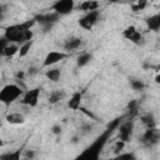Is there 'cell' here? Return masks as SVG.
Returning <instances> with one entry per match:
<instances>
[{"mask_svg": "<svg viewBox=\"0 0 160 160\" xmlns=\"http://www.w3.org/2000/svg\"><path fill=\"white\" fill-rule=\"evenodd\" d=\"M39 96H40V88H34L22 94L20 102L29 108H35L39 102Z\"/></svg>", "mask_w": 160, "mask_h": 160, "instance_id": "8992f818", "label": "cell"}, {"mask_svg": "<svg viewBox=\"0 0 160 160\" xmlns=\"http://www.w3.org/2000/svg\"><path fill=\"white\" fill-rule=\"evenodd\" d=\"M2 146H4V140L0 138V148H2Z\"/></svg>", "mask_w": 160, "mask_h": 160, "instance_id": "74e56055", "label": "cell"}, {"mask_svg": "<svg viewBox=\"0 0 160 160\" xmlns=\"http://www.w3.org/2000/svg\"><path fill=\"white\" fill-rule=\"evenodd\" d=\"M141 141L146 145V146H152L155 144L159 142V131L158 128H151V129H146V131L144 132Z\"/></svg>", "mask_w": 160, "mask_h": 160, "instance_id": "ba28073f", "label": "cell"}, {"mask_svg": "<svg viewBox=\"0 0 160 160\" xmlns=\"http://www.w3.org/2000/svg\"><path fill=\"white\" fill-rule=\"evenodd\" d=\"M19 52V45L18 44H8L2 50V56L5 58H12Z\"/></svg>", "mask_w": 160, "mask_h": 160, "instance_id": "ac0fdd59", "label": "cell"}, {"mask_svg": "<svg viewBox=\"0 0 160 160\" xmlns=\"http://www.w3.org/2000/svg\"><path fill=\"white\" fill-rule=\"evenodd\" d=\"M36 24L34 19L31 20H28L25 22H21V24H15V25H10L5 29V32H4V39L10 42V44H22V36H24V32L26 30H31L32 25Z\"/></svg>", "mask_w": 160, "mask_h": 160, "instance_id": "6da1fadb", "label": "cell"}, {"mask_svg": "<svg viewBox=\"0 0 160 160\" xmlns=\"http://www.w3.org/2000/svg\"><path fill=\"white\" fill-rule=\"evenodd\" d=\"M68 56H69V55H68L66 52H62V51H50V52H48V55L45 56L42 65H44V66L55 65V64H58L59 61L64 60V59L68 58Z\"/></svg>", "mask_w": 160, "mask_h": 160, "instance_id": "52a82bcc", "label": "cell"}, {"mask_svg": "<svg viewBox=\"0 0 160 160\" xmlns=\"http://www.w3.org/2000/svg\"><path fill=\"white\" fill-rule=\"evenodd\" d=\"M81 100H82V94H81L80 91L74 92V94L71 95L70 100L68 101L69 109H71V110H78V109L80 108V105H81Z\"/></svg>", "mask_w": 160, "mask_h": 160, "instance_id": "4fadbf2b", "label": "cell"}, {"mask_svg": "<svg viewBox=\"0 0 160 160\" xmlns=\"http://www.w3.org/2000/svg\"><path fill=\"white\" fill-rule=\"evenodd\" d=\"M8 44H9V42H8L4 38H1V39H0V58L2 56V50H4V48H5Z\"/></svg>", "mask_w": 160, "mask_h": 160, "instance_id": "1f68e13d", "label": "cell"}, {"mask_svg": "<svg viewBox=\"0 0 160 160\" xmlns=\"http://www.w3.org/2000/svg\"><path fill=\"white\" fill-rule=\"evenodd\" d=\"M99 18H100V10H92L85 12V15L79 19V25L84 30H91L94 25L99 21Z\"/></svg>", "mask_w": 160, "mask_h": 160, "instance_id": "277c9868", "label": "cell"}, {"mask_svg": "<svg viewBox=\"0 0 160 160\" xmlns=\"http://www.w3.org/2000/svg\"><path fill=\"white\" fill-rule=\"evenodd\" d=\"M146 1H138L135 5H132L131 6V9H132V11H139V10H144L145 9V6H146Z\"/></svg>", "mask_w": 160, "mask_h": 160, "instance_id": "f1b7e54d", "label": "cell"}, {"mask_svg": "<svg viewBox=\"0 0 160 160\" xmlns=\"http://www.w3.org/2000/svg\"><path fill=\"white\" fill-rule=\"evenodd\" d=\"M31 46H32V41H28V42L21 44V45L19 46V52H18L19 58H24V56H26V55L29 54Z\"/></svg>", "mask_w": 160, "mask_h": 160, "instance_id": "44dd1931", "label": "cell"}, {"mask_svg": "<svg viewBox=\"0 0 160 160\" xmlns=\"http://www.w3.org/2000/svg\"><path fill=\"white\" fill-rule=\"evenodd\" d=\"M45 76L48 80H50L52 82H58L61 78V70L59 68H50L49 70H46Z\"/></svg>", "mask_w": 160, "mask_h": 160, "instance_id": "e0dca14e", "label": "cell"}, {"mask_svg": "<svg viewBox=\"0 0 160 160\" xmlns=\"http://www.w3.org/2000/svg\"><path fill=\"white\" fill-rule=\"evenodd\" d=\"M91 60H92V54H90V52H82V54H80V55L76 58V65H78L79 68H84V66H86Z\"/></svg>", "mask_w": 160, "mask_h": 160, "instance_id": "d6986e66", "label": "cell"}, {"mask_svg": "<svg viewBox=\"0 0 160 160\" xmlns=\"http://www.w3.org/2000/svg\"><path fill=\"white\" fill-rule=\"evenodd\" d=\"M82 44V39L81 38H78V36H71V38H68L64 44H62V49L66 51V52H70V51H74L76 49H79Z\"/></svg>", "mask_w": 160, "mask_h": 160, "instance_id": "30bf717a", "label": "cell"}, {"mask_svg": "<svg viewBox=\"0 0 160 160\" xmlns=\"http://www.w3.org/2000/svg\"><path fill=\"white\" fill-rule=\"evenodd\" d=\"M79 141H80V138H79L78 135H74V136L71 138V140H70V142H71V144H74V145H75V144H78Z\"/></svg>", "mask_w": 160, "mask_h": 160, "instance_id": "836d02e7", "label": "cell"}, {"mask_svg": "<svg viewBox=\"0 0 160 160\" xmlns=\"http://www.w3.org/2000/svg\"><path fill=\"white\" fill-rule=\"evenodd\" d=\"M141 122L148 128V129H151V128H156V121H155V118H154V115L152 114H145V115H142L141 118Z\"/></svg>", "mask_w": 160, "mask_h": 160, "instance_id": "ffe728a7", "label": "cell"}, {"mask_svg": "<svg viewBox=\"0 0 160 160\" xmlns=\"http://www.w3.org/2000/svg\"><path fill=\"white\" fill-rule=\"evenodd\" d=\"M132 130H134V124L132 121H126L124 122L120 128H119V140L124 141L125 144L128 141H130L131 135H132Z\"/></svg>", "mask_w": 160, "mask_h": 160, "instance_id": "9c48e42d", "label": "cell"}, {"mask_svg": "<svg viewBox=\"0 0 160 160\" xmlns=\"http://www.w3.org/2000/svg\"><path fill=\"white\" fill-rule=\"evenodd\" d=\"M24 76H25V72H24V71H21V70H20V71H18V72H16V78H18V79L22 80V79H24Z\"/></svg>", "mask_w": 160, "mask_h": 160, "instance_id": "d590c367", "label": "cell"}, {"mask_svg": "<svg viewBox=\"0 0 160 160\" xmlns=\"http://www.w3.org/2000/svg\"><path fill=\"white\" fill-rule=\"evenodd\" d=\"M91 131H92V126H91L90 124L82 125V128H81V132H82V134H89V132H91Z\"/></svg>", "mask_w": 160, "mask_h": 160, "instance_id": "4dcf8cb0", "label": "cell"}, {"mask_svg": "<svg viewBox=\"0 0 160 160\" xmlns=\"http://www.w3.org/2000/svg\"><path fill=\"white\" fill-rule=\"evenodd\" d=\"M64 98H65V91L64 90H54V91L50 92V95L48 98V101H49V104L55 105V104L60 102L61 100H64Z\"/></svg>", "mask_w": 160, "mask_h": 160, "instance_id": "2e32d148", "label": "cell"}, {"mask_svg": "<svg viewBox=\"0 0 160 160\" xmlns=\"http://www.w3.org/2000/svg\"><path fill=\"white\" fill-rule=\"evenodd\" d=\"M5 6H2V5H0V21H2L4 20V18H5Z\"/></svg>", "mask_w": 160, "mask_h": 160, "instance_id": "d6a6232c", "label": "cell"}, {"mask_svg": "<svg viewBox=\"0 0 160 160\" xmlns=\"http://www.w3.org/2000/svg\"><path fill=\"white\" fill-rule=\"evenodd\" d=\"M5 120L10 125H21L25 122V116L21 112H10L5 116Z\"/></svg>", "mask_w": 160, "mask_h": 160, "instance_id": "8fae6325", "label": "cell"}, {"mask_svg": "<svg viewBox=\"0 0 160 160\" xmlns=\"http://www.w3.org/2000/svg\"><path fill=\"white\" fill-rule=\"evenodd\" d=\"M24 91L18 84H8L0 90V102L5 105H10L20 96H22Z\"/></svg>", "mask_w": 160, "mask_h": 160, "instance_id": "7a4b0ae2", "label": "cell"}, {"mask_svg": "<svg viewBox=\"0 0 160 160\" xmlns=\"http://www.w3.org/2000/svg\"><path fill=\"white\" fill-rule=\"evenodd\" d=\"M136 30H138V29H136L134 25H130V26H128V28H125V29L122 30V36H124L125 39H128V40H129V38H130V36H131Z\"/></svg>", "mask_w": 160, "mask_h": 160, "instance_id": "4316f807", "label": "cell"}, {"mask_svg": "<svg viewBox=\"0 0 160 160\" xmlns=\"http://www.w3.org/2000/svg\"><path fill=\"white\" fill-rule=\"evenodd\" d=\"M51 132H52L54 135H61V132H62L61 125H60V124H54V125L51 126Z\"/></svg>", "mask_w": 160, "mask_h": 160, "instance_id": "f546056e", "label": "cell"}, {"mask_svg": "<svg viewBox=\"0 0 160 160\" xmlns=\"http://www.w3.org/2000/svg\"><path fill=\"white\" fill-rule=\"evenodd\" d=\"M145 22H146V26L149 30L155 31V32L159 31V29H160V14H154V15L146 18Z\"/></svg>", "mask_w": 160, "mask_h": 160, "instance_id": "7c38bea8", "label": "cell"}, {"mask_svg": "<svg viewBox=\"0 0 160 160\" xmlns=\"http://www.w3.org/2000/svg\"><path fill=\"white\" fill-rule=\"evenodd\" d=\"M21 156H22V150L16 149V150L6 151V152L1 154L0 160H21Z\"/></svg>", "mask_w": 160, "mask_h": 160, "instance_id": "9a60e30c", "label": "cell"}, {"mask_svg": "<svg viewBox=\"0 0 160 160\" xmlns=\"http://www.w3.org/2000/svg\"><path fill=\"white\" fill-rule=\"evenodd\" d=\"M99 6H100V2L92 1V0H86V1H82L79 4V9L85 11V12H89L92 10H99Z\"/></svg>", "mask_w": 160, "mask_h": 160, "instance_id": "5bb4252c", "label": "cell"}, {"mask_svg": "<svg viewBox=\"0 0 160 160\" xmlns=\"http://www.w3.org/2000/svg\"><path fill=\"white\" fill-rule=\"evenodd\" d=\"M110 160H138V158L134 152H120Z\"/></svg>", "mask_w": 160, "mask_h": 160, "instance_id": "cb8c5ba5", "label": "cell"}, {"mask_svg": "<svg viewBox=\"0 0 160 160\" xmlns=\"http://www.w3.org/2000/svg\"><path fill=\"white\" fill-rule=\"evenodd\" d=\"M155 82H156V84H159V82H160V75H159V74H156V75H155Z\"/></svg>", "mask_w": 160, "mask_h": 160, "instance_id": "8d00e7d4", "label": "cell"}, {"mask_svg": "<svg viewBox=\"0 0 160 160\" xmlns=\"http://www.w3.org/2000/svg\"><path fill=\"white\" fill-rule=\"evenodd\" d=\"M75 8V2L74 0H58L51 5V9L55 14L62 16V15H68L70 14Z\"/></svg>", "mask_w": 160, "mask_h": 160, "instance_id": "5b68a950", "label": "cell"}, {"mask_svg": "<svg viewBox=\"0 0 160 160\" xmlns=\"http://www.w3.org/2000/svg\"><path fill=\"white\" fill-rule=\"evenodd\" d=\"M130 86L132 90L135 91H141L145 89V84L142 80H139V79H131L130 80Z\"/></svg>", "mask_w": 160, "mask_h": 160, "instance_id": "d4e9b609", "label": "cell"}, {"mask_svg": "<svg viewBox=\"0 0 160 160\" xmlns=\"http://www.w3.org/2000/svg\"><path fill=\"white\" fill-rule=\"evenodd\" d=\"M59 19H60V15L55 14L54 11H52V12H46V14H40V15H36V16L34 18L35 22L40 24L41 28H42V30H44L45 32L49 31V30L52 28V25H54L55 22H58Z\"/></svg>", "mask_w": 160, "mask_h": 160, "instance_id": "3957f363", "label": "cell"}, {"mask_svg": "<svg viewBox=\"0 0 160 160\" xmlns=\"http://www.w3.org/2000/svg\"><path fill=\"white\" fill-rule=\"evenodd\" d=\"M124 148H125V142L121 140H116V142L114 145V152L118 155L121 152V150H124Z\"/></svg>", "mask_w": 160, "mask_h": 160, "instance_id": "83f0119b", "label": "cell"}, {"mask_svg": "<svg viewBox=\"0 0 160 160\" xmlns=\"http://www.w3.org/2000/svg\"><path fill=\"white\" fill-rule=\"evenodd\" d=\"M75 160H98V151L92 152V150L88 149L85 152H82L79 158H76Z\"/></svg>", "mask_w": 160, "mask_h": 160, "instance_id": "7402d4cb", "label": "cell"}, {"mask_svg": "<svg viewBox=\"0 0 160 160\" xmlns=\"http://www.w3.org/2000/svg\"><path fill=\"white\" fill-rule=\"evenodd\" d=\"M36 156V151L32 150V149H26L22 151V156H21V160H34Z\"/></svg>", "mask_w": 160, "mask_h": 160, "instance_id": "484cf974", "label": "cell"}, {"mask_svg": "<svg viewBox=\"0 0 160 160\" xmlns=\"http://www.w3.org/2000/svg\"><path fill=\"white\" fill-rule=\"evenodd\" d=\"M36 72H38V69H36V68H32V66H31V68L28 69V74H29V75H34V74H36Z\"/></svg>", "mask_w": 160, "mask_h": 160, "instance_id": "e575fe53", "label": "cell"}, {"mask_svg": "<svg viewBox=\"0 0 160 160\" xmlns=\"http://www.w3.org/2000/svg\"><path fill=\"white\" fill-rule=\"evenodd\" d=\"M129 41H131V42L135 44V45H142V44H144V35H142L139 30H136V31L129 38Z\"/></svg>", "mask_w": 160, "mask_h": 160, "instance_id": "603a6c76", "label": "cell"}]
</instances>
